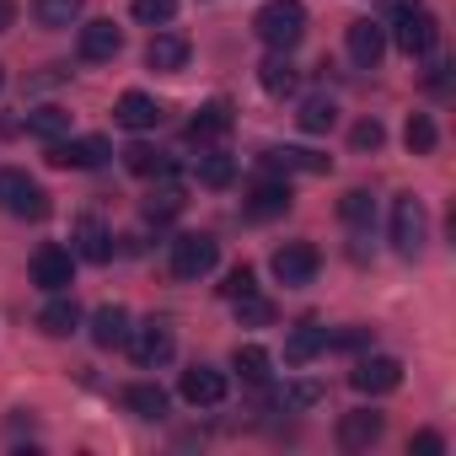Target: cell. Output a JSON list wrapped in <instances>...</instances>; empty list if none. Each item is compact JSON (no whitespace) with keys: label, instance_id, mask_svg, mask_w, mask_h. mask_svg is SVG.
Listing matches in <instances>:
<instances>
[{"label":"cell","instance_id":"8","mask_svg":"<svg viewBox=\"0 0 456 456\" xmlns=\"http://www.w3.org/2000/svg\"><path fill=\"white\" fill-rule=\"evenodd\" d=\"M349 381H354V392H365V397L397 392V387H403V360H397V354H365V360H354Z\"/></svg>","mask_w":456,"mask_h":456},{"label":"cell","instance_id":"37","mask_svg":"<svg viewBox=\"0 0 456 456\" xmlns=\"http://www.w3.org/2000/svg\"><path fill=\"white\" fill-rule=\"evenodd\" d=\"M177 209H183V193H177V188H161V193H151V199H145V220H156V225H161V220H172Z\"/></svg>","mask_w":456,"mask_h":456},{"label":"cell","instance_id":"12","mask_svg":"<svg viewBox=\"0 0 456 456\" xmlns=\"http://www.w3.org/2000/svg\"><path fill=\"white\" fill-rule=\"evenodd\" d=\"M33 285L49 290V296L70 290V285H76V258H70L65 248H38V253H33Z\"/></svg>","mask_w":456,"mask_h":456},{"label":"cell","instance_id":"31","mask_svg":"<svg viewBox=\"0 0 456 456\" xmlns=\"http://www.w3.org/2000/svg\"><path fill=\"white\" fill-rule=\"evenodd\" d=\"M232 365L242 370V381H253V387H264V381H269V365H274V360H269V349H264V344H237V354H232Z\"/></svg>","mask_w":456,"mask_h":456},{"label":"cell","instance_id":"1","mask_svg":"<svg viewBox=\"0 0 456 456\" xmlns=\"http://www.w3.org/2000/svg\"><path fill=\"white\" fill-rule=\"evenodd\" d=\"M253 33H258L264 49L290 54L306 38V6L301 0H269V6H258V17H253Z\"/></svg>","mask_w":456,"mask_h":456},{"label":"cell","instance_id":"40","mask_svg":"<svg viewBox=\"0 0 456 456\" xmlns=\"http://www.w3.org/2000/svg\"><path fill=\"white\" fill-rule=\"evenodd\" d=\"M408 451H424V456H440V451H445V440H440L435 429H419V435L408 440Z\"/></svg>","mask_w":456,"mask_h":456},{"label":"cell","instance_id":"9","mask_svg":"<svg viewBox=\"0 0 456 456\" xmlns=\"http://www.w3.org/2000/svg\"><path fill=\"white\" fill-rule=\"evenodd\" d=\"M344 44H349V60H354L360 70H376V65L387 60V22H376V17H360V22H349Z\"/></svg>","mask_w":456,"mask_h":456},{"label":"cell","instance_id":"41","mask_svg":"<svg viewBox=\"0 0 456 456\" xmlns=\"http://www.w3.org/2000/svg\"><path fill=\"white\" fill-rule=\"evenodd\" d=\"M328 344H333V349H365V344H370V333H365V328H344V333H338V338H328Z\"/></svg>","mask_w":456,"mask_h":456},{"label":"cell","instance_id":"36","mask_svg":"<svg viewBox=\"0 0 456 456\" xmlns=\"http://www.w3.org/2000/svg\"><path fill=\"white\" fill-rule=\"evenodd\" d=\"M177 17V0H134V22L145 28H167Z\"/></svg>","mask_w":456,"mask_h":456},{"label":"cell","instance_id":"33","mask_svg":"<svg viewBox=\"0 0 456 456\" xmlns=\"http://www.w3.org/2000/svg\"><path fill=\"white\" fill-rule=\"evenodd\" d=\"M403 140H408V151H413V156H429V151H435V140H440V134H435V118H429V113H413V118H408V129H403Z\"/></svg>","mask_w":456,"mask_h":456},{"label":"cell","instance_id":"27","mask_svg":"<svg viewBox=\"0 0 456 456\" xmlns=\"http://www.w3.org/2000/svg\"><path fill=\"white\" fill-rule=\"evenodd\" d=\"M232 177H237V156L220 151V145H204V156H199V183H204V188H232Z\"/></svg>","mask_w":456,"mask_h":456},{"label":"cell","instance_id":"7","mask_svg":"<svg viewBox=\"0 0 456 456\" xmlns=\"http://www.w3.org/2000/svg\"><path fill=\"white\" fill-rule=\"evenodd\" d=\"M124 349L134 354L140 370H161L177 344H172V328H167V322H140V328H129V344H124Z\"/></svg>","mask_w":456,"mask_h":456},{"label":"cell","instance_id":"21","mask_svg":"<svg viewBox=\"0 0 456 456\" xmlns=\"http://www.w3.org/2000/svg\"><path fill=\"white\" fill-rule=\"evenodd\" d=\"M129 328H134V322H129L124 306H97V312H92V344H97V349H124V344H129Z\"/></svg>","mask_w":456,"mask_h":456},{"label":"cell","instance_id":"44","mask_svg":"<svg viewBox=\"0 0 456 456\" xmlns=\"http://www.w3.org/2000/svg\"><path fill=\"white\" fill-rule=\"evenodd\" d=\"M0 86H6V70H0Z\"/></svg>","mask_w":456,"mask_h":456},{"label":"cell","instance_id":"35","mask_svg":"<svg viewBox=\"0 0 456 456\" xmlns=\"http://www.w3.org/2000/svg\"><path fill=\"white\" fill-rule=\"evenodd\" d=\"M322 403V387L317 381H290L285 392H280V408L285 413H306V408H317Z\"/></svg>","mask_w":456,"mask_h":456},{"label":"cell","instance_id":"11","mask_svg":"<svg viewBox=\"0 0 456 456\" xmlns=\"http://www.w3.org/2000/svg\"><path fill=\"white\" fill-rule=\"evenodd\" d=\"M108 156H113V151H108L102 134H81V140L65 134V140L49 145V161H54V167H76V172H92V167H102Z\"/></svg>","mask_w":456,"mask_h":456},{"label":"cell","instance_id":"16","mask_svg":"<svg viewBox=\"0 0 456 456\" xmlns=\"http://www.w3.org/2000/svg\"><path fill=\"white\" fill-rule=\"evenodd\" d=\"M113 118H118L124 129L145 134V129H156V124H161V102H156L151 92H124V97H118V108H113Z\"/></svg>","mask_w":456,"mask_h":456},{"label":"cell","instance_id":"24","mask_svg":"<svg viewBox=\"0 0 456 456\" xmlns=\"http://www.w3.org/2000/svg\"><path fill=\"white\" fill-rule=\"evenodd\" d=\"M124 408H129L134 419H167L172 397H167L156 381H134V387H124Z\"/></svg>","mask_w":456,"mask_h":456},{"label":"cell","instance_id":"34","mask_svg":"<svg viewBox=\"0 0 456 456\" xmlns=\"http://www.w3.org/2000/svg\"><path fill=\"white\" fill-rule=\"evenodd\" d=\"M232 306H237V317H242L248 328H269V322H274V306H269V301H264L258 290H242V296H237Z\"/></svg>","mask_w":456,"mask_h":456},{"label":"cell","instance_id":"26","mask_svg":"<svg viewBox=\"0 0 456 456\" xmlns=\"http://www.w3.org/2000/svg\"><path fill=\"white\" fill-rule=\"evenodd\" d=\"M81 12H86V0H33V17H38V28H49V33L76 28Z\"/></svg>","mask_w":456,"mask_h":456},{"label":"cell","instance_id":"28","mask_svg":"<svg viewBox=\"0 0 456 456\" xmlns=\"http://www.w3.org/2000/svg\"><path fill=\"white\" fill-rule=\"evenodd\" d=\"M296 118H301V129H306V134H328V129L338 124V102H333L328 92H312V97L301 102V113H296Z\"/></svg>","mask_w":456,"mask_h":456},{"label":"cell","instance_id":"17","mask_svg":"<svg viewBox=\"0 0 456 456\" xmlns=\"http://www.w3.org/2000/svg\"><path fill=\"white\" fill-rule=\"evenodd\" d=\"M322 349H328V328L306 317V322H296L290 338H285V365H312Z\"/></svg>","mask_w":456,"mask_h":456},{"label":"cell","instance_id":"15","mask_svg":"<svg viewBox=\"0 0 456 456\" xmlns=\"http://www.w3.org/2000/svg\"><path fill=\"white\" fill-rule=\"evenodd\" d=\"M258 86H264L269 97H296V92H301V70H296V60L269 49V60L258 65Z\"/></svg>","mask_w":456,"mask_h":456},{"label":"cell","instance_id":"5","mask_svg":"<svg viewBox=\"0 0 456 456\" xmlns=\"http://www.w3.org/2000/svg\"><path fill=\"white\" fill-rule=\"evenodd\" d=\"M424 242H429V215H424V199L403 193V199L392 204V248H397L403 258H419V253H424Z\"/></svg>","mask_w":456,"mask_h":456},{"label":"cell","instance_id":"20","mask_svg":"<svg viewBox=\"0 0 456 456\" xmlns=\"http://www.w3.org/2000/svg\"><path fill=\"white\" fill-rule=\"evenodd\" d=\"M290 199H296V193H290L285 177H264V183L248 193V215H253V220H274V215L290 209Z\"/></svg>","mask_w":456,"mask_h":456},{"label":"cell","instance_id":"10","mask_svg":"<svg viewBox=\"0 0 456 456\" xmlns=\"http://www.w3.org/2000/svg\"><path fill=\"white\" fill-rule=\"evenodd\" d=\"M177 392H183V403H193V408H220L225 392H232V381H225V370H215V365H188Z\"/></svg>","mask_w":456,"mask_h":456},{"label":"cell","instance_id":"4","mask_svg":"<svg viewBox=\"0 0 456 456\" xmlns=\"http://www.w3.org/2000/svg\"><path fill=\"white\" fill-rule=\"evenodd\" d=\"M167 264H172L177 280H204V274L220 264V242L204 237V232H183V237L167 248Z\"/></svg>","mask_w":456,"mask_h":456},{"label":"cell","instance_id":"6","mask_svg":"<svg viewBox=\"0 0 456 456\" xmlns=\"http://www.w3.org/2000/svg\"><path fill=\"white\" fill-rule=\"evenodd\" d=\"M269 269H274V280H280L285 290H301V285H312V280H317L322 258H317V248H312V242H285V248H274Z\"/></svg>","mask_w":456,"mask_h":456},{"label":"cell","instance_id":"13","mask_svg":"<svg viewBox=\"0 0 456 456\" xmlns=\"http://www.w3.org/2000/svg\"><path fill=\"white\" fill-rule=\"evenodd\" d=\"M381 435H387V413H376V408H354V413L338 419V445L344 451H370Z\"/></svg>","mask_w":456,"mask_h":456},{"label":"cell","instance_id":"43","mask_svg":"<svg viewBox=\"0 0 456 456\" xmlns=\"http://www.w3.org/2000/svg\"><path fill=\"white\" fill-rule=\"evenodd\" d=\"M413 0H381V17H397V12H408Z\"/></svg>","mask_w":456,"mask_h":456},{"label":"cell","instance_id":"14","mask_svg":"<svg viewBox=\"0 0 456 456\" xmlns=\"http://www.w3.org/2000/svg\"><path fill=\"white\" fill-rule=\"evenodd\" d=\"M118 49H124V33L113 28V22H81V60H92V65H102V60H118Z\"/></svg>","mask_w":456,"mask_h":456},{"label":"cell","instance_id":"29","mask_svg":"<svg viewBox=\"0 0 456 456\" xmlns=\"http://www.w3.org/2000/svg\"><path fill=\"white\" fill-rule=\"evenodd\" d=\"M124 167H129L134 177H172V156L156 151V145H129V151H124Z\"/></svg>","mask_w":456,"mask_h":456},{"label":"cell","instance_id":"23","mask_svg":"<svg viewBox=\"0 0 456 456\" xmlns=\"http://www.w3.org/2000/svg\"><path fill=\"white\" fill-rule=\"evenodd\" d=\"M188 54H193V49H188V38H183V33H156V38H151V49H145V65H151V70H183V65H188Z\"/></svg>","mask_w":456,"mask_h":456},{"label":"cell","instance_id":"32","mask_svg":"<svg viewBox=\"0 0 456 456\" xmlns=\"http://www.w3.org/2000/svg\"><path fill=\"white\" fill-rule=\"evenodd\" d=\"M338 215H344V225H360V232H365V225L376 220V199H370V188H349V193L338 199Z\"/></svg>","mask_w":456,"mask_h":456},{"label":"cell","instance_id":"22","mask_svg":"<svg viewBox=\"0 0 456 456\" xmlns=\"http://www.w3.org/2000/svg\"><path fill=\"white\" fill-rule=\"evenodd\" d=\"M38 328H44L49 338H70V333L81 328V306L70 301V290H60V296L38 312Z\"/></svg>","mask_w":456,"mask_h":456},{"label":"cell","instance_id":"19","mask_svg":"<svg viewBox=\"0 0 456 456\" xmlns=\"http://www.w3.org/2000/svg\"><path fill=\"white\" fill-rule=\"evenodd\" d=\"M76 253H81L86 264H108V258H113V232H108L97 215H81V220H76Z\"/></svg>","mask_w":456,"mask_h":456},{"label":"cell","instance_id":"38","mask_svg":"<svg viewBox=\"0 0 456 456\" xmlns=\"http://www.w3.org/2000/svg\"><path fill=\"white\" fill-rule=\"evenodd\" d=\"M349 140H354V151H376V145H381V140H387V134H381V124H376V118H360V124H354V134H349Z\"/></svg>","mask_w":456,"mask_h":456},{"label":"cell","instance_id":"3","mask_svg":"<svg viewBox=\"0 0 456 456\" xmlns=\"http://www.w3.org/2000/svg\"><path fill=\"white\" fill-rule=\"evenodd\" d=\"M0 209L17 215V220H44V215H49V193H44L28 172L0 167Z\"/></svg>","mask_w":456,"mask_h":456},{"label":"cell","instance_id":"25","mask_svg":"<svg viewBox=\"0 0 456 456\" xmlns=\"http://www.w3.org/2000/svg\"><path fill=\"white\" fill-rule=\"evenodd\" d=\"M264 167L269 172H328V156L296 151V145H274V151H264Z\"/></svg>","mask_w":456,"mask_h":456},{"label":"cell","instance_id":"2","mask_svg":"<svg viewBox=\"0 0 456 456\" xmlns=\"http://www.w3.org/2000/svg\"><path fill=\"white\" fill-rule=\"evenodd\" d=\"M392 44H397L408 60L435 54V44H440V22H435V12L419 6V0H413L408 12H397V17H392Z\"/></svg>","mask_w":456,"mask_h":456},{"label":"cell","instance_id":"42","mask_svg":"<svg viewBox=\"0 0 456 456\" xmlns=\"http://www.w3.org/2000/svg\"><path fill=\"white\" fill-rule=\"evenodd\" d=\"M17 22V0H0V33H6Z\"/></svg>","mask_w":456,"mask_h":456},{"label":"cell","instance_id":"39","mask_svg":"<svg viewBox=\"0 0 456 456\" xmlns=\"http://www.w3.org/2000/svg\"><path fill=\"white\" fill-rule=\"evenodd\" d=\"M242 290H258V285H253V269H248V264H242V269H232V274H225V296L237 301Z\"/></svg>","mask_w":456,"mask_h":456},{"label":"cell","instance_id":"30","mask_svg":"<svg viewBox=\"0 0 456 456\" xmlns=\"http://www.w3.org/2000/svg\"><path fill=\"white\" fill-rule=\"evenodd\" d=\"M28 134H38L44 145H54V140L70 134V113L65 108H38V113H28Z\"/></svg>","mask_w":456,"mask_h":456},{"label":"cell","instance_id":"18","mask_svg":"<svg viewBox=\"0 0 456 456\" xmlns=\"http://www.w3.org/2000/svg\"><path fill=\"white\" fill-rule=\"evenodd\" d=\"M225 129H232V102H225V97H215V102H204V108L193 113V124H188V140L204 151V145H215Z\"/></svg>","mask_w":456,"mask_h":456}]
</instances>
